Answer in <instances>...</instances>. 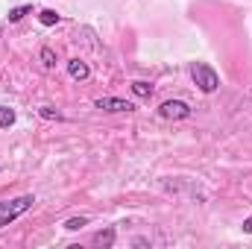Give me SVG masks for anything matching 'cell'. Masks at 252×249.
Segmentation results:
<instances>
[{
  "label": "cell",
  "mask_w": 252,
  "mask_h": 249,
  "mask_svg": "<svg viewBox=\"0 0 252 249\" xmlns=\"http://www.w3.org/2000/svg\"><path fill=\"white\" fill-rule=\"evenodd\" d=\"M241 229H244V235H252V214L244 220V223H241Z\"/></svg>",
  "instance_id": "14"
},
{
  "label": "cell",
  "mask_w": 252,
  "mask_h": 249,
  "mask_svg": "<svg viewBox=\"0 0 252 249\" xmlns=\"http://www.w3.org/2000/svg\"><path fill=\"white\" fill-rule=\"evenodd\" d=\"M88 223H91L88 217H70V220H64L62 226H64V229H67V232H79V229H85Z\"/></svg>",
  "instance_id": "12"
},
{
  "label": "cell",
  "mask_w": 252,
  "mask_h": 249,
  "mask_svg": "<svg viewBox=\"0 0 252 249\" xmlns=\"http://www.w3.org/2000/svg\"><path fill=\"white\" fill-rule=\"evenodd\" d=\"M35 202H38L35 193H21V196H15V199H3V202H0V229L12 226V223H15L18 217H24Z\"/></svg>",
  "instance_id": "1"
},
{
  "label": "cell",
  "mask_w": 252,
  "mask_h": 249,
  "mask_svg": "<svg viewBox=\"0 0 252 249\" xmlns=\"http://www.w3.org/2000/svg\"><path fill=\"white\" fill-rule=\"evenodd\" d=\"M94 109H100V112H109V115H129V112H135V103H129V100H121V97H97L94 100Z\"/></svg>",
  "instance_id": "4"
},
{
  "label": "cell",
  "mask_w": 252,
  "mask_h": 249,
  "mask_svg": "<svg viewBox=\"0 0 252 249\" xmlns=\"http://www.w3.org/2000/svg\"><path fill=\"white\" fill-rule=\"evenodd\" d=\"M190 79L202 94H214L220 88V76L208 62H190Z\"/></svg>",
  "instance_id": "2"
},
{
  "label": "cell",
  "mask_w": 252,
  "mask_h": 249,
  "mask_svg": "<svg viewBox=\"0 0 252 249\" xmlns=\"http://www.w3.org/2000/svg\"><path fill=\"white\" fill-rule=\"evenodd\" d=\"M38 115H41L44 121H62V115H59L53 106H41V109H38Z\"/></svg>",
  "instance_id": "13"
},
{
  "label": "cell",
  "mask_w": 252,
  "mask_h": 249,
  "mask_svg": "<svg viewBox=\"0 0 252 249\" xmlns=\"http://www.w3.org/2000/svg\"><path fill=\"white\" fill-rule=\"evenodd\" d=\"M129 88H132V94H135V97H141V100H150V97H153V85H150V82H144V79H135Z\"/></svg>",
  "instance_id": "7"
},
{
  "label": "cell",
  "mask_w": 252,
  "mask_h": 249,
  "mask_svg": "<svg viewBox=\"0 0 252 249\" xmlns=\"http://www.w3.org/2000/svg\"><path fill=\"white\" fill-rule=\"evenodd\" d=\"M38 21H41L44 27H56V24L62 21V15H59L56 9H41V12H38Z\"/></svg>",
  "instance_id": "10"
},
{
  "label": "cell",
  "mask_w": 252,
  "mask_h": 249,
  "mask_svg": "<svg viewBox=\"0 0 252 249\" xmlns=\"http://www.w3.org/2000/svg\"><path fill=\"white\" fill-rule=\"evenodd\" d=\"M115 241H118V229H115V226H106V229H100V232L91 238V247L112 249V247H115Z\"/></svg>",
  "instance_id": "5"
},
{
  "label": "cell",
  "mask_w": 252,
  "mask_h": 249,
  "mask_svg": "<svg viewBox=\"0 0 252 249\" xmlns=\"http://www.w3.org/2000/svg\"><path fill=\"white\" fill-rule=\"evenodd\" d=\"M15 121H18L15 109H12V106H0V129H9V126H15Z\"/></svg>",
  "instance_id": "9"
},
{
  "label": "cell",
  "mask_w": 252,
  "mask_h": 249,
  "mask_svg": "<svg viewBox=\"0 0 252 249\" xmlns=\"http://www.w3.org/2000/svg\"><path fill=\"white\" fill-rule=\"evenodd\" d=\"M38 59H41V67L44 70H53L56 67V50L53 47H41L38 50Z\"/></svg>",
  "instance_id": "8"
},
{
  "label": "cell",
  "mask_w": 252,
  "mask_h": 249,
  "mask_svg": "<svg viewBox=\"0 0 252 249\" xmlns=\"http://www.w3.org/2000/svg\"><path fill=\"white\" fill-rule=\"evenodd\" d=\"M67 73L76 82H88L91 79V67H88V62H82V59H67Z\"/></svg>",
  "instance_id": "6"
},
{
  "label": "cell",
  "mask_w": 252,
  "mask_h": 249,
  "mask_svg": "<svg viewBox=\"0 0 252 249\" xmlns=\"http://www.w3.org/2000/svg\"><path fill=\"white\" fill-rule=\"evenodd\" d=\"M158 115L164 121H188V118H193V109H190L185 100H164L158 106Z\"/></svg>",
  "instance_id": "3"
},
{
  "label": "cell",
  "mask_w": 252,
  "mask_h": 249,
  "mask_svg": "<svg viewBox=\"0 0 252 249\" xmlns=\"http://www.w3.org/2000/svg\"><path fill=\"white\" fill-rule=\"evenodd\" d=\"M30 12H32V6H15V9H9L6 21H9V24H18V21H24Z\"/></svg>",
  "instance_id": "11"
}]
</instances>
